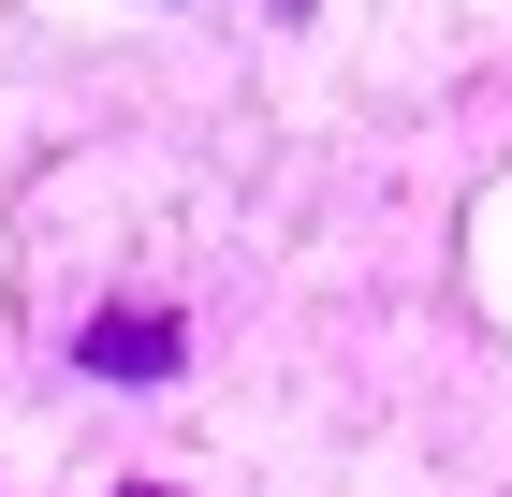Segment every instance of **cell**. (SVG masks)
I'll list each match as a JSON object with an SVG mask.
<instances>
[{
    "label": "cell",
    "instance_id": "6da1fadb",
    "mask_svg": "<svg viewBox=\"0 0 512 497\" xmlns=\"http://www.w3.org/2000/svg\"><path fill=\"white\" fill-rule=\"evenodd\" d=\"M88 366H103V381H161V366H176V351H191V337H176V322H161V307H103V322H88Z\"/></svg>",
    "mask_w": 512,
    "mask_h": 497
},
{
    "label": "cell",
    "instance_id": "7a4b0ae2",
    "mask_svg": "<svg viewBox=\"0 0 512 497\" xmlns=\"http://www.w3.org/2000/svg\"><path fill=\"white\" fill-rule=\"evenodd\" d=\"M132 497H176V483H132Z\"/></svg>",
    "mask_w": 512,
    "mask_h": 497
}]
</instances>
